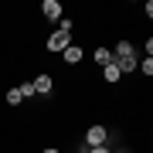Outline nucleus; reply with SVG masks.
<instances>
[{
	"label": "nucleus",
	"instance_id": "f257e3e1",
	"mask_svg": "<svg viewBox=\"0 0 153 153\" xmlns=\"http://www.w3.org/2000/svg\"><path fill=\"white\" fill-rule=\"evenodd\" d=\"M105 143H109V129L102 123H92L85 129V146H105Z\"/></svg>",
	"mask_w": 153,
	"mask_h": 153
},
{
	"label": "nucleus",
	"instance_id": "f03ea898",
	"mask_svg": "<svg viewBox=\"0 0 153 153\" xmlns=\"http://www.w3.org/2000/svg\"><path fill=\"white\" fill-rule=\"evenodd\" d=\"M68 44H71V34H61V31H55L48 41H44V48H48L51 55H61V51H65Z\"/></svg>",
	"mask_w": 153,
	"mask_h": 153
},
{
	"label": "nucleus",
	"instance_id": "7ed1b4c3",
	"mask_svg": "<svg viewBox=\"0 0 153 153\" xmlns=\"http://www.w3.org/2000/svg\"><path fill=\"white\" fill-rule=\"evenodd\" d=\"M41 14H44V21H61V17H65V7H61V0H44L41 4Z\"/></svg>",
	"mask_w": 153,
	"mask_h": 153
},
{
	"label": "nucleus",
	"instance_id": "20e7f679",
	"mask_svg": "<svg viewBox=\"0 0 153 153\" xmlns=\"http://www.w3.org/2000/svg\"><path fill=\"white\" fill-rule=\"evenodd\" d=\"M31 85H34V95H51L55 78H51V75H38V78H31Z\"/></svg>",
	"mask_w": 153,
	"mask_h": 153
},
{
	"label": "nucleus",
	"instance_id": "39448f33",
	"mask_svg": "<svg viewBox=\"0 0 153 153\" xmlns=\"http://www.w3.org/2000/svg\"><path fill=\"white\" fill-rule=\"evenodd\" d=\"M61 55H65V65H82V58H85V51H82V48H78V44H75V41H71V44H68V48H65V51H61Z\"/></svg>",
	"mask_w": 153,
	"mask_h": 153
},
{
	"label": "nucleus",
	"instance_id": "423d86ee",
	"mask_svg": "<svg viewBox=\"0 0 153 153\" xmlns=\"http://www.w3.org/2000/svg\"><path fill=\"white\" fill-rule=\"evenodd\" d=\"M102 78H105V82H109V85H116V82H119V78H123V75H119V68H116V65H112V61H109V65H105V68H102Z\"/></svg>",
	"mask_w": 153,
	"mask_h": 153
},
{
	"label": "nucleus",
	"instance_id": "0eeeda50",
	"mask_svg": "<svg viewBox=\"0 0 153 153\" xmlns=\"http://www.w3.org/2000/svg\"><path fill=\"white\" fill-rule=\"evenodd\" d=\"M92 58H95V65H102V68H105V65L112 61V51H109V48H95V55H92Z\"/></svg>",
	"mask_w": 153,
	"mask_h": 153
},
{
	"label": "nucleus",
	"instance_id": "6e6552de",
	"mask_svg": "<svg viewBox=\"0 0 153 153\" xmlns=\"http://www.w3.org/2000/svg\"><path fill=\"white\" fill-rule=\"evenodd\" d=\"M136 71H140V75H153V58H140V65H136Z\"/></svg>",
	"mask_w": 153,
	"mask_h": 153
},
{
	"label": "nucleus",
	"instance_id": "1a4fd4ad",
	"mask_svg": "<svg viewBox=\"0 0 153 153\" xmlns=\"http://www.w3.org/2000/svg\"><path fill=\"white\" fill-rule=\"evenodd\" d=\"M17 92H21V99H34V85H31V78L27 82H21V85H14Z\"/></svg>",
	"mask_w": 153,
	"mask_h": 153
},
{
	"label": "nucleus",
	"instance_id": "9d476101",
	"mask_svg": "<svg viewBox=\"0 0 153 153\" xmlns=\"http://www.w3.org/2000/svg\"><path fill=\"white\" fill-rule=\"evenodd\" d=\"M4 99H7V105H21V102H24L17 88H7V95H4Z\"/></svg>",
	"mask_w": 153,
	"mask_h": 153
},
{
	"label": "nucleus",
	"instance_id": "9b49d317",
	"mask_svg": "<svg viewBox=\"0 0 153 153\" xmlns=\"http://www.w3.org/2000/svg\"><path fill=\"white\" fill-rule=\"evenodd\" d=\"M85 153H112L109 146H85Z\"/></svg>",
	"mask_w": 153,
	"mask_h": 153
},
{
	"label": "nucleus",
	"instance_id": "f8f14e48",
	"mask_svg": "<svg viewBox=\"0 0 153 153\" xmlns=\"http://www.w3.org/2000/svg\"><path fill=\"white\" fill-rule=\"evenodd\" d=\"M41 153H61V150H58V146H44Z\"/></svg>",
	"mask_w": 153,
	"mask_h": 153
}]
</instances>
